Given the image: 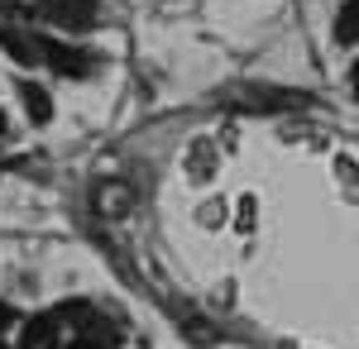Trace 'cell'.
<instances>
[{"mask_svg": "<svg viewBox=\"0 0 359 349\" xmlns=\"http://www.w3.org/2000/svg\"><path fill=\"white\" fill-rule=\"evenodd\" d=\"M34 10H39L48 25L72 29V34H77V29H91L101 20V5H96V0H39Z\"/></svg>", "mask_w": 359, "mask_h": 349, "instance_id": "cell-1", "label": "cell"}, {"mask_svg": "<svg viewBox=\"0 0 359 349\" xmlns=\"http://www.w3.org/2000/svg\"><path fill=\"white\" fill-rule=\"evenodd\" d=\"M0 135H5V115H0Z\"/></svg>", "mask_w": 359, "mask_h": 349, "instance_id": "cell-9", "label": "cell"}, {"mask_svg": "<svg viewBox=\"0 0 359 349\" xmlns=\"http://www.w3.org/2000/svg\"><path fill=\"white\" fill-rule=\"evenodd\" d=\"M125 191H101V211H125Z\"/></svg>", "mask_w": 359, "mask_h": 349, "instance_id": "cell-6", "label": "cell"}, {"mask_svg": "<svg viewBox=\"0 0 359 349\" xmlns=\"http://www.w3.org/2000/svg\"><path fill=\"white\" fill-rule=\"evenodd\" d=\"M0 48L15 57L20 67H29V62H39V39H25L15 25H0Z\"/></svg>", "mask_w": 359, "mask_h": 349, "instance_id": "cell-3", "label": "cell"}, {"mask_svg": "<svg viewBox=\"0 0 359 349\" xmlns=\"http://www.w3.org/2000/svg\"><path fill=\"white\" fill-rule=\"evenodd\" d=\"M350 81H355V96H359V67H355V72H350Z\"/></svg>", "mask_w": 359, "mask_h": 349, "instance_id": "cell-7", "label": "cell"}, {"mask_svg": "<svg viewBox=\"0 0 359 349\" xmlns=\"http://www.w3.org/2000/svg\"><path fill=\"white\" fill-rule=\"evenodd\" d=\"M39 57H43L53 72H62V77H86V72H91V53L62 43V39H39Z\"/></svg>", "mask_w": 359, "mask_h": 349, "instance_id": "cell-2", "label": "cell"}, {"mask_svg": "<svg viewBox=\"0 0 359 349\" xmlns=\"http://www.w3.org/2000/svg\"><path fill=\"white\" fill-rule=\"evenodd\" d=\"M0 325H10V311H5V306H0Z\"/></svg>", "mask_w": 359, "mask_h": 349, "instance_id": "cell-8", "label": "cell"}, {"mask_svg": "<svg viewBox=\"0 0 359 349\" xmlns=\"http://www.w3.org/2000/svg\"><path fill=\"white\" fill-rule=\"evenodd\" d=\"M335 43L340 48L359 43V0H345L340 5V15H335Z\"/></svg>", "mask_w": 359, "mask_h": 349, "instance_id": "cell-5", "label": "cell"}, {"mask_svg": "<svg viewBox=\"0 0 359 349\" xmlns=\"http://www.w3.org/2000/svg\"><path fill=\"white\" fill-rule=\"evenodd\" d=\"M20 101H25V110H29V120H34V125H48V120H53V96H48L43 86L20 81Z\"/></svg>", "mask_w": 359, "mask_h": 349, "instance_id": "cell-4", "label": "cell"}]
</instances>
